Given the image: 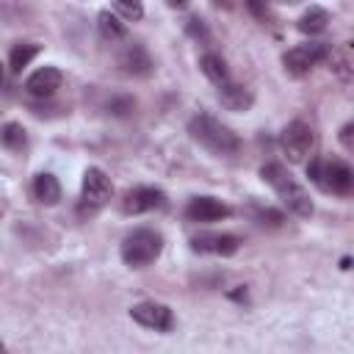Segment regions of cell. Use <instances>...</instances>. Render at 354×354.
<instances>
[{"label":"cell","mask_w":354,"mask_h":354,"mask_svg":"<svg viewBox=\"0 0 354 354\" xmlns=\"http://www.w3.org/2000/svg\"><path fill=\"white\" fill-rule=\"evenodd\" d=\"M260 177L277 191V196L282 199V205H285L290 213H296V216H301V218H307V216L313 213V199H310V194L304 191V185H299V183L285 171L282 163H266V166L260 169Z\"/></svg>","instance_id":"cell-1"},{"label":"cell","mask_w":354,"mask_h":354,"mask_svg":"<svg viewBox=\"0 0 354 354\" xmlns=\"http://www.w3.org/2000/svg\"><path fill=\"white\" fill-rule=\"evenodd\" d=\"M188 133L196 144H202L205 149H210L213 155H235L241 149V138L227 127L221 124L218 119L207 116V113H199L188 122Z\"/></svg>","instance_id":"cell-2"},{"label":"cell","mask_w":354,"mask_h":354,"mask_svg":"<svg viewBox=\"0 0 354 354\" xmlns=\"http://www.w3.org/2000/svg\"><path fill=\"white\" fill-rule=\"evenodd\" d=\"M163 249V238L155 230H133L122 243V260L133 268H144L158 260Z\"/></svg>","instance_id":"cell-3"},{"label":"cell","mask_w":354,"mask_h":354,"mask_svg":"<svg viewBox=\"0 0 354 354\" xmlns=\"http://www.w3.org/2000/svg\"><path fill=\"white\" fill-rule=\"evenodd\" d=\"M307 174H310V180H313L315 185H321L324 191L340 194V196H346V194L351 191V185H354V171H351V166L343 163V160H326V163L313 160V163L307 166Z\"/></svg>","instance_id":"cell-4"},{"label":"cell","mask_w":354,"mask_h":354,"mask_svg":"<svg viewBox=\"0 0 354 354\" xmlns=\"http://www.w3.org/2000/svg\"><path fill=\"white\" fill-rule=\"evenodd\" d=\"M113 194V185L108 180V174L97 166L86 169L83 174V191H80V213H94L100 210Z\"/></svg>","instance_id":"cell-5"},{"label":"cell","mask_w":354,"mask_h":354,"mask_svg":"<svg viewBox=\"0 0 354 354\" xmlns=\"http://www.w3.org/2000/svg\"><path fill=\"white\" fill-rule=\"evenodd\" d=\"M313 144H315L313 127L304 122H290L279 136V147L290 163H301L313 152Z\"/></svg>","instance_id":"cell-6"},{"label":"cell","mask_w":354,"mask_h":354,"mask_svg":"<svg viewBox=\"0 0 354 354\" xmlns=\"http://www.w3.org/2000/svg\"><path fill=\"white\" fill-rule=\"evenodd\" d=\"M326 53H329V44H324V41H304V44H296L293 50H288L282 64H285V69L290 75H304L315 64H321L326 58Z\"/></svg>","instance_id":"cell-7"},{"label":"cell","mask_w":354,"mask_h":354,"mask_svg":"<svg viewBox=\"0 0 354 354\" xmlns=\"http://www.w3.org/2000/svg\"><path fill=\"white\" fill-rule=\"evenodd\" d=\"M130 318L147 329H155V332H169L174 326V315L166 304H158V301H141L130 310Z\"/></svg>","instance_id":"cell-8"},{"label":"cell","mask_w":354,"mask_h":354,"mask_svg":"<svg viewBox=\"0 0 354 354\" xmlns=\"http://www.w3.org/2000/svg\"><path fill=\"white\" fill-rule=\"evenodd\" d=\"M232 210L230 205H224L216 196H194L185 207V218L188 221H199V224H210V221H221L227 218Z\"/></svg>","instance_id":"cell-9"},{"label":"cell","mask_w":354,"mask_h":354,"mask_svg":"<svg viewBox=\"0 0 354 354\" xmlns=\"http://www.w3.org/2000/svg\"><path fill=\"white\" fill-rule=\"evenodd\" d=\"M241 246V241L230 232H205V235H196L191 238V249L194 252H202V254H221V257H230L235 254Z\"/></svg>","instance_id":"cell-10"},{"label":"cell","mask_w":354,"mask_h":354,"mask_svg":"<svg viewBox=\"0 0 354 354\" xmlns=\"http://www.w3.org/2000/svg\"><path fill=\"white\" fill-rule=\"evenodd\" d=\"M163 205H166V194L160 188H149V185L133 188L122 199L124 213H147V210H155V207H163Z\"/></svg>","instance_id":"cell-11"},{"label":"cell","mask_w":354,"mask_h":354,"mask_svg":"<svg viewBox=\"0 0 354 354\" xmlns=\"http://www.w3.org/2000/svg\"><path fill=\"white\" fill-rule=\"evenodd\" d=\"M119 66L124 75H133V77H147L152 72V58L149 53L141 47V44H127L122 53H119Z\"/></svg>","instance_id":"cell-12"},{"label":"cell","mask_w":354,"mask_h":354,"mask_svg":"<svg viewBox=\"0 0 354 354\" xmlns=\"http://www.w3.org/2000/svg\"><path fill=\"white\" fill-rule=\"evenodd\" d=\"M61 80H64L61 69H55V66H41V69H36V72L25 80V88H28L30 97H50V94H55V88H61Z\"/></svg>","instance_id":"cell-13"},{"label":"cell","mask_w":354,"mask_h":354,"mask_svg":"<svg viewBox=\"0 0 354 354\" xmlns=\"http://www.w3.org/2000/svg\"><path fill=\"white\" fill-rule=\"evenodd\" d=\"M218 102L227 108V111H246L252 105V91L246 86H238V83H221L218 88Z\"/></svg>","instance_id":"cell-14"},{"label":"cell","mask_w":354,"mask_h":354,"mask_svg":"<svg viewBox=\"0 0 354 354\" xmlns=\"http://www.w3.org/2000/svg\"><path fill=\"white\" fill-rule=\"evenodd\" d=\"M33 196H36L41 205H58V199H61V185H58V180H55L50 171L36 174V180H33Z\"/></svg>","instance_id":"cell-15"},{"label":"cell","mask_w":354,"mask_h":354,"mask_svg":"<svg viewBox=\"0 0 354 354\" xmlns=\"http://www.w3.org/2000/svg\"><path fill=\"white\" fill-rule=\"evenodd\" d=\"M326 25H329V11L321 8V6H310V8L299 17V30H301V33H310V36L324 33Z\"/></svg>","instance_id":"cell-16"},{"label":"cell","mask_w":354,"mask_h":354,"mask_svg":"<svg viewBox=\"0 0 354 354\" xmlns=\"http://www.w3.org/2000/svg\"><path fill=\"white\" fill-rule=\"evenodd\" d=\"M326 58H329V64H332V72H335L340 80H351V72H354V55H351V47H348V44H340L337 50L329 47Z\"/></svg>","instance_id":"cell-17"},{"label":"cell","mask_w":354,"mask_h":354,"mask_svg":"<svg viewBox=\"0 0 354 354\" xmlns=\"http://www.w3.org/2000/svg\"><path fill=\"white\" fill-rule=\"evenodd\" d=\"M199 66H202L205 77H207V80H213V83H218V86L230 80L227 61H224L221 55H216V53H205V55H202V61H199Z\"/></svg>","instance_id":"cell-18"},{"label":"cell","mask_w":354,"mask_h":354,"mask_svg":"<svg viewBox=\"0 0 354 354\" xmlns=\"http://www.w3.org/2000/svg\"><path fill=\"white\" fill-rule=\"evenodd\" d=\"M97 28H100L102 39H108V41H119V39H124V33H127L124 22H122L116 14H111V11H100V14H97Z\"/></svg>","instance_id":"cell-19"},{"label":"cell","mask_w":354,"mask_h":354,"mask_svg":"<svg viewBox=\"0 0 354 354\" xmlns=\"http://www.w3.org/2000/svg\"><path fill=\"white\" fill-rule=\"evenodd\" d=\"M0 141H3V147L14 149V152L25 149V144H28L25 127H22V124H17V122H8V124H3V127H0Z\"/></svg>","instance_id":"cell-20"},{"label":"cell","mask_w":354,"mask_h":354,"mask_svg":"<svg viewBox=\"0 0 354 354\" xmlns=\"http://www.w3.org/2000/svg\"><path fill=\"white\" fill-rule=\"evenodd\" d=\"M36 55H39V44H30V41L17 44V47L11 50V55H8V66H11V72H22V66H28Z\"/></svg>","instance_id":"cell-21"},{"label":"cell","mask_w":354,"mask_h":354,"mask_svg":"<svg viewBox=\"0 0 354 354\" xmlns=\"http://www.w3.org/2000/svg\"><path fill=\"white\" fill-rule=\"evenodd\" d=\"M113 8H116L124 19H130V22H136V19L144 17V6H141V0H113Z\"/></svg>","instance_id":"cell-22"},{"label":"cell","mask_w":354,"mask_h":354,"mask_svg":"<svg viewBox=\"0 0 354 354\" xmlns=\"http://www.w3.org/2000/svg\"><path fill=\"white\" fill-rule=\"evenodd\" d=\"M243 3H246L249 14H252L254 19H260V22L268 19V0H243Z\"/></svg>","instance_id":"cell-23"},{"label":"cell","mask_w":354,"mask_h":354,"mask_svg":"<svg viewBox=\"0 0 354 354\" xmlns=\"http://www.w3.org/2000/svg\"><path fill=\"white\" fill-rule=\"evenodd\" d=\"M257 218H260V224H282V213H277V210H257Z\"/></svg>","instance_id":"cell-24"},{"label":"cell","mask_w":354,"mask_h":354,"mask_svg":"<svg viewBox=\"0 0 354 354\" xmlns=\"http://www.w3.org/2000/svg\"><path fill=\"white\" fill-rule=\"evenodd\" d=\"M133 105H136V102H133L130 97H122V100H113V102H111V111L122 116V113H127V111H133Z\"/></svg>","instance_id":"cell-25"},{"label":"cell","mask_w":354,"mask_h":354,"mask_svg":"<svg viewBox=\"0 0 354 354\" xmlns=\"http://www.w3.org/2000/svg\"><path fill=\"white\" fill-rule=\"evenodd\" d=\"M351 133H354V124L348 122V124H343V130H340V141H343V147L351 152L354 149V138H351Z\"/></svg>","instance_id":"cell-26"},{"label":"cell","mask_w":354,"mask_h":354,"mask_svg":"<svg viewBox=\"0 0 354 354\" xmlns=\"http://www.w3.org/2000/svg\"><path fill=\"white\" fill-rule=\"evenodd\" d=\"M188 30H191L194 36H205V25H202V19H199V17H191V19H188Z\"/></svg>","instance_id":"cell-27"},{"label":"cell","mask_w":354,"mask_h":354,"mask_svg":"<svg viewBox=\"0 0 354 354\" xmlns=\"http://www.w3.org/2000/svg\"><path fill=\"white\" fill-rule=\"evenodd\" d=\"M210 3H213L216 8H232V3H235V0H210Z\"/></svg>","instance_id":"cell-28"},{"label":"cell","mask_w":354,"mask_h":354,"mask_svg":"<svg viewBox=\"0 0 354 354\" xmlns=\"http://www.w3.org/2000/svg\"><path fill=\"white\" fill-rule=\"evenodd\" d=\"M166 3H169L171 8H185V6H188V0H166Z\"/></svg>","instance_id":"cell-29"},{"label":"cell","mask_w":354,"mask_h":354,"mask_svg":"<svg viewBox=\"0 0 354 354\" xmlns=\"http://www.w3.org/2000/svg\"><path fill=\"white\" fill-rule=\"evenodd\" d=\"M340 268H343V271L351 268V257H343V260H340Z\"/></svg>","instance_id":"cell-30"},{"label":"cell","mask_w":354,"mask_h":354,"mask_svg":"<svg viewBox=\"0 0 354 354\" xmlns=\"http://www.w3.org/2000/svg\"><path fill=\"white\" fill-rule=\"evenodd\" d=\"M277 3H282V6H299V3H304V0H277Z\"/></svg>","instance_id":"cell-31"},{"label":"cell","mask_w":354,"mask_h":354,"mask_svg":"<svg viewBox=\"0 0 354 354\" xmlns=\"http://www.w3.org/2000/svg\"><path fill=\"white\" fill-rule=\"evenodd\" d=\"M0 83H3V66H0Z\"/></svg>","instance_id":"cell-32"}]
</instances>
